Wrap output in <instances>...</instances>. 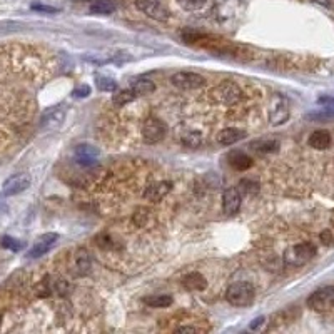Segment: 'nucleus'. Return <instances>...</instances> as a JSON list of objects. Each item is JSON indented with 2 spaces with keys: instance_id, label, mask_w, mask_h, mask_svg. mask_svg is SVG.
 <instances>
[{
  "instance_id": "nucleus-21",
  "label": "nucleus",
  "mask_w": 334,
  "mask_h": 334,
  "mask_svg": "<svg viewBox=\"0 0 334 334\" xmlns=\"http://www.w3.org/2000/svg\"><path fill=\"white\" fill-rule=\"evenodd\" d=\"M229 159H231V165L237 171H246L252 165L251 157L246 156L244 152H232Z\"/></svg>"
},
{
  "instance_id": "nucleus-4",
  "label": "nucleus",
  "mask_w": 334,
  "mask_h": 334,
  "mask_svg": "<svg viewBox=\"0 0 334 334\" xmlns=\"http://www.w3.org/2000/svg\"><path fill=\"white\" fill-rule=\"evenodd\" d=\"M211 97L216 100L217 104L222 105H232L243 97L239 85L234 82H220L219 85L214 87V90L211 94Z\"/></svg>"
},
{
  "instance_id": "nucleus-13",
  "label": "nucleus",
  "mask_w": 334,
  "mask_h": 334,
  "mask_svg": "<svg viewBox=\"0 0 334 334\" xmlns=\"http://www.w3.org/2000/svg\"><path fill=\"white\" fill-rule=\"evenodd\" d=\"M99 149L89 144H80L76 147V160L80 165H94L99 159Z\"/></svg>"
},
{
  "instance_id": "nucleus-34",
  "label": "nucleus",
  "mask_w": 334,
  "mask_h": 334,
  "mask_svg": "<svg viewBox=\"0 0 334 334\" xmlns=\"http://www.w3.org/2000/svg\"><path fill=\"white\" fill-rule=\"evenodd\" d=\"M312 2L318 4V5H323L329 10H334V0H312Z\"/></svg>"
},
{
  "instance_id": "nucleus-26",
  "label": "nucleus",
  "mask_w": 334,
  "mask_h": 334,
  "mask_svg": "<svg viewBox=\"0 0 334 334\" xmlns=\"http://www.w3.org/2000/svg\"><path fill=\"white\" fill-rule=\"evenodd\" d=\"M254 149L261 154H267V152H276L279 142L277 140H259V142H254Z\"/></svg>"
},
{
  "instance_id": "nucleus-33",
  "label": "nucleus",
  "mask_w": 334,
  "mask_h": 334,
  "mask_svg": "<svg viewBox=\"0 0 334 334\" xmlns=\"http://www.w3.org/2000/svg\"><path fill=\"white\" fill-rule=\"evenodd\" d=\"M87 96H90V87L89 85H80L77 87L76 90H73V97H87Z\"/></svg>"
},
{
  "instance_id": "nucleus-9",
  "label": "nucleus",
  "mask_w": 334,
  "mask_h": 334,
  "mask_svg": "<svg viewBox=\"0 0 334 334\" xmlns=\"http://www.w3.org/2000/svg\"><path fill=\"white\" fill-rule=\"evenodd\" d=\"M136 7L151 18L160 20V22L169 20V12H167L159 2H154V0H136Z\"/></svg>"
},
{
  "instance_id": "nucleus-25",
  "label": "nucleus",
  "mask_w": 334,
  "mask_h": 334,
  "mask_svg": "<svg viewBox=\"0 0 334 334\" xmlns=\"http://www.w3.org/2000/svg\"><path fill=\"white\" fill-rule=\"evenodd\" d=\"M96 85L99 90H104V92H116L117 89V82L110 77H96Z\"/></svg>"
},
{
  "instance_id": "nucleus-24",
  "label": "nucleus",
  "mask_w": 334,
  "mask_h": 334,
  "mask_svg": "<svg viewBox=\"0 0 334 334\" xmlns=\"http://www.w3.org/2000/svg\"><path fill=\"white\" fill-rule=\"evenodd\" d=\"M132 89H134V92L137 94V96H147V94L154 92L156 85H154L149 79H139V80H136V82H134Z\"/></svg>"
},
{
  "instance_id": "nucleus-19",
  "label": "nucleus",
  "mask_w": 334,
  "mask_h": 334,
  "mask_svg": "<svg viewBox=\"0 0 334 334\" xmlns=\"http://www.w3.org/2000/svg\"><path fill=\"white\" fill-rule=\"evenodd\" d=\"M90 266H92V261H90L89 252L85 249H79L76 252V271L84 276V274L90 271Z\"/></svg>"
},
{
  "instance_id": "nucleus-5",
  "label": "nucleus",
  "mask_w": 334,
  "mask_h": 334,
  "mask_svg": "<svg viewBox=\"0 0 334 334\" xmlns=\"http://www.w3.org/2000/svg\"><path fill=\"white\" fill-rule=\"evenodd\" d=\"M289 119V100L281 94H276L271 100L269 120L272 125H281Z\"/></svg>"
},
{
  "instance_id": "nucleus-36",
  "label": "nucleus",
  "mask_w": 334,
  "mask_h": 334,
  "mask_svg": "<svg viewBox=\"0 0 334 334\" xmlns=\"http://www.w3.org/2000/svg\"><path fill=\"white\" fill-rule=\"evenodd\" d=\"M0 324H2V318H0Z\"/></svg>"
},
{
  "instance_id": "nucleus-22",
  "label": "nucleus",
  "mask_w": 334,
  "mask_h": 334,
  "mask_svg": "<svg viewBox=\"0 0 334 334\" xmlns=\"http://www.w3.org/2000/svg\"><path fill=\"white\" fill-rule=\"evenodd\" d=\"M137 97V94L134 92V89H124V90H119L112 96V104L116 107H122L127 105L129 102H132L134 99Z\"/></svg>"
},
{
  "instance_id": "nucleus-2",
  "label": "nucleus",
  "mask_w": 334,
  "mask_h": 334,
  "mask_svg": "<svg viewBox=\"0 0 334 334\" xmlns=\"http://www.w3.org/2000/svg\"><path fill=\"white\" fill-rule=\"evenodd\" d=\"M254 298H256V291H254V286L249 283H234L226 291L227 303L236 307L252 304Z\"/></svg>"
},
{
  "instance_id": "nucleus-18",
  "label": "nucleus",
  "mask_w": 334,
  "mask_h": 334,
  "mask_svg": "<svg viewBox=\"0 0 334 334\" xmlns=\"http://www.w3.org/2000/svg\"><path fill=\"white\" fill-rule=\"evenodd\" d=\"M117 9V5L114 0H96L90 4V12L96 15H109Z\"/></svg>"
},
{
  "instance_id": "nucleus-20",
  "label": "nucleus",
  "mask_w": 334,
  "mask_h": 334,
  "mask_svg": "<svg viewBox=\"0 0 334 334\" xmlns=\"http://www.w3.org/2000/svg\"><path fill=\"white\" fill-rule=\"evenodd\" d=\"M142 303L149 307H167L172 304V298L169 294H152V296H145Z\"/></svg>"
},
{
  "instance_id": "nucleus-10",
  "label": "nucleus",
  "mask_w": 334,
  "mask_h": 334,
  "mask_svg": "<svg viewBox=\"0 0 334 334\" xmlns=\"http://www.w3.org/2000/svg\"><path fill=\"white\" fill-rule=\"evenodd\" d=\"M65 114H67V109L64 105L50 107V109L45 110L42 114V117H40V125H42L44 129H53V127H59L64 122Z\"/></svg>"
},
{
  "instance_id": "nucleus-35",
  "label": "nucleus",
  "mask_w": 334,
  "mask_h": 334,
  "mask_svg": "<svg viewBox=\"0 0 334 334\" xmlns=\"http://www.w3.org/2000/svg\"><path fill=\"white\" fill-rule=\"evenodd\" d=\"M177 332H185V331H189V332H197V331H200L199 327H196V326H180V327H177L176 329Z\"/></svg>"
},
{
  "instance_id": "nucleus-23",
  "label": "nucleus",
  "mask_w": 334,
  "mask_h": 334,
  "mask_svg": "<svg viewBox=\"0 0 334 334\" xmlns=\"http://www.w3.org/2000/svg\"><path fill=\"white\" fill-rule=\"evenodd\" d=\"M237 191L240 192V196H256L259 192V184L254 182L251 179H243L237 185Z\"/></svg>"
},
{
  "instance_id": "nucleus-29",
  "label": "nucleus",
  "mask_w": 334,
  "mask_h": 334,
  "mask_svg": "<svg viewBox=\"0 0 334 334\" xmlns=\"http://www.w3.org/2000/svg\"><path fill=\"white\" fill-rule=\"evenodd\" d=\"M147 219H149V211H147V209H137L136 214L132 216L134 224L139 226V227H142L147 222Z\"/></svg>"
},
{
  "instance_id": "nucleus-3",
  "label": "nucleus",
  "mask_w": 334,
  "mask_h": 334,
  "mask_svg": "<svg viewBox=\"0 0 334 334\" xmlns=\"http://www.w3.org/2000/svg\"><path fill=\"white\" fill-rule=\"evenodd\" d=\"M307 306L312 311L324 312L334 307V286H323L307 298Z\"/></svg>"
},
{
  "instance_id": "nucleus-7",
  "label": "nucleus",
  "mask_w": 334,
  "mask_h": 334,
  "mask_svg": "<svg viewBox=\"0 0 334 334\" xmlns=\"http://www.w3.org/2000/svg\"><path fill=\"white\" fill-rule=\"evenodd\" d=\"M165 136V125L160 119L157 117H149L145 119L142 125V139L147 144H157L164 139Z\"/></svg>"
},
{
  "instance_id": "nucleus-16",
  "label": "nucleus",
  "mask_w": 334,
  "mask_h": 334,
  "mask_svg": "<svg viewBox=\"0 0 334 334\" xmlns=\"http://www.w3.org/2000/svg\"><path fill=\"white\" fill-rule=\"evenodd\" d=\"M182 286L185 287L187 291H202V289H206L207 281H206V277L202 276V274L189 272L182 277Z\"/></svg>"
},
{
  "instance_id": "nucleus-28",
  "label": "nucleus",
  "mask_w": 334,
  "mask_h": 334,
  "mask_svg": "<svg viewBox=\"0 0 334 334\" xmlns=\"http://www.w3.org/2000/svg\"><path fill=\"white\" fill-rule=\"evenodd\" d=\"M207 0H177V4L185 10H199L206 5Z\"/></svg>"
},
{
  "instance_id": "nucleus-12",
  "label": "nucleus",
  "mask_w": 334,
  "mask_h": 334,
  "mask_svg": "<svg viewBox=\"0 0 334 334\" xmlns=\"http://www.w3.org/2000/svg\"><path fill=\"white\" fill-rule=\"evenodd\" d=\"M57 239H59V236L55 232H47V234H44V236H40L35 240V244L32 246V249L29 251V257L44 256V254H47L53 246H55Z\"/></svg>"
},
{
  "instance_id": "nucleus-11",
  "label": "nucleus",
  "mask_w": 334,
  "mask_h": 334,
  "mask_svg": "<svg viewBox=\"0 0 334 334\" xmlns=\"http://www.w3.org/2000/svg\"><path fill=\"white\" fill-rule=\"evenodd\" d=\"M240 192L237 191V187H227L222 194V211L227 216H234L240 209Z\"/></svg>"
},
{
  "instance_id": "nucleus-8",
  "label": "nucleus",
  "mask_w": 334,
  "mask_h": 334,
  "mask_svg": "<svg viewBox=\"0 0 334 334\" xmlns=\"http://www.w3.org/2000/svg\"><path fill=\"white\" fill-rule=\"evenodd\" d=\"M30 185V176L25 172L13 174L9 179L5 180L2 185V192L5 196H17V194L24 192L27 187Z\"/></svg>"
},
{
  "instance_id": "nucleus-31",
  "label": "nucleus",
  "mask_w": 334,
  "mask_h": 334,
  "mask_svg": "<svg viewBox=\"0 0 334 334\" xmlns=\"http://www.w3.org/2000/svg\"><path fill=\"white\" fill-rule=\"evenodd\" d=\"M32 10H35V12H44V13H57L59 9H55V7H52V5H42V4H32Z\"/></svg>"
},
{
  "instance_id": "nucleus-17",
  "label": "nucleus",
  "mask_w": 334,
  "mask_h": 334,
  "mask_svg": "<svg viewBox=\"0 0 334 334\" xmlns=\"http://www.w3.org/2000/svg\"><path fill=\"white\" fill-rule=\"evenodd\" d=\"M309 145L319 151L327 149L331 145V134L327 131H314L309 136Z\"/></svg>"
},
{
  "instance_id": "nucleus-27",
  "label": "nucleus",
  "mask_w": 334,
  "mask_h": 334,
  "mask_svg": "<svg viewBox=\"0 0 334 334\" xmlns=\"http://www.w3.org/2000/svg\"><path fill=\"white\" fill-rule=\"evenodd\" d=\"M182 144L187 147H199L202 144V136L199 132H189L182 137Z\"/></svg>"
},
{
  "instance_id": "nucleus-15",
  "label": "nucleus",
  "mask_w": 334,
  "mask_h": 334,
  "mask_svg": "<svg viewBox=\"0 0 334 334\" xmlns=\"http://www.w3.org/2000/svg\"><path fill=\"white\" fill-rule=\"evenodd\" d=\"M246 137V132L240 131V129H236V127H227V129H222L219 132L217 136V142L222 144V145H232L239 142L240 139Z\"/></svg>"
},
{
  "instance_id": "nucleus-30",
  "label": "nucleus",
  "mask_w": 334,
  "mask_h": 334,
  "mask_svg": "<svg viewBox=\"0 0 334 334\" xmlns=\"http://www.w3.org/2000/svg\"><path fill=\"white\" fill-rule=\"evenodd\" d=\"M2 246L4 247H7V249H10V251H20L24 247V244L20 243V240H17V239H13V237H10V236H5L4 239H2Z\"/></svg>"
},
{
  "instance_id": "nucleus-1",
  "label": "nucleus",
  "mask_w": 334,
  "mask_h": 334,
  "mask_svg": "<svg viewBox=\"0 0 334 334\" xmlns=\"http://www.w3.org/2000/svg\"><path fill=\"white\" fill-rule=\"evenodd\" d=\"M314 256H316V246L312 243H299L287 247L283 254V261L289 267H301L309 263Z\"/></svg>"
},
{
  "instance_id": "nucleus-32",
  "label": "nucleus",
  "mask_w": 334,
  "mask_h": 334,
  "mask_svg": "<svg viewBox=\"0 0 334 334\" xmlns=\"http://www.w3.org/2000/svg\"><path fill=\"white\" fill-rule=\"evenodd\" d=\"M266 323V318L264 316H259L252 321V323L249 324V331H259V329H263V326Z\"/></svg>"
},
{
  "instance_id": "nucleus-14",
  "label": "nucleus",
  "mask_w": 334,
  "mask_h": 334,
  "mask_svg": "<svg viewBox=\"0 0 334 334\" xmlns=\"http://www.w3.org/2000/svg\"><path fill=\"white\" fill-rule=\"evenodd\" d=\"M171 189H172V182H169V180H159V182H154L147 187L144 191V197L147 200L156 202V200L164 199L171 192Z\"/></svg>"
},
{
  "instance_id": "nucleus-6",
  "label": "nucleus",
  "mask_w": 334,
  "mask_h": 334,
  "mask_svg": "<svg viewBox=\"0 0 334 334\" xmlns=\"http://www.w3.org/2000/svg\"><path fill=\"white\" fill-rule=\"evenodd\" d=\"M171 82L174 87H177L180 90H196L206 84V80L202 76H199L196 72H176L171 77Z\"/></svg>"
}]
</instances>
